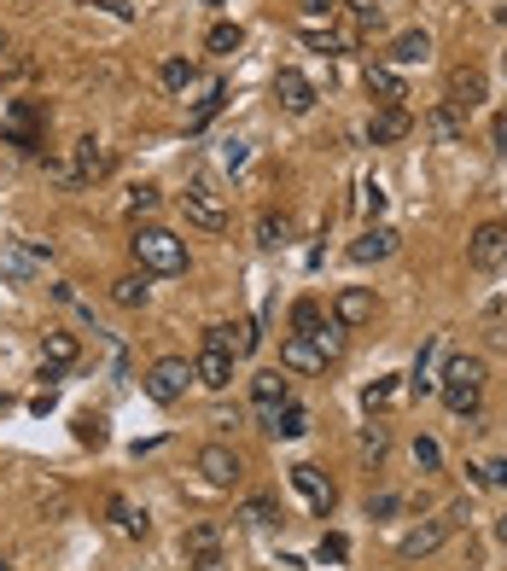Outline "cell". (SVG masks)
Instances as JSON below:
<instances>
[{"label":"cell","instance_id":"6da1fadb","mask_svg":"<svg viewBox=\"0 0 507 571\" xmlns=\"http://www.w3.org/2000/svg\"><path fill=\"white\" fill-rule=\"evenodd\" d=\"M438 397L449 403V414H467L473 420L478 408H484V362L478 356H455L438 379Z\"/></svg>","mask_w":507,"mask_h":571},{"label":"cell","instance_id":"7a4b0ae2","mask_svg":"<svg viewBox=\"0 0 507 571\" xmlns=\"http://www.w3.org/2000/svg\"><path fill=\"white\" fill-rule=\"evenodd\" d=\"M129 251H135V263L146 274H187V245L169 234V228H135Z\"/></svg>","mask_w":507,"mask_h":571},{"label":"cell","instance_id":"3957f363","mask_svg":"<svg viewBox=\"0 0 507 571\" xmlns=\"http://www.w3.org/2000/svg\"><path fill=\"white\" fill-rule=\"evenodd\" d=\"M181 204H187V222L204 228V234H222V228H228V204H222V193L210 187V175H193L187 193H181Z\"/></svg>","mask_w":507,"mask_h":571},{"label":"cell","instance_id":"277c9868","mask_svg":"<svg viewBox=\"0 0 507 571\" xmlns=\"http://www.w3.org/2000/svg\"><path fill=\"white\" fill-rule=\"evenodd\" d=\"M187 385H193V362H187V356H164V362H152V373H146V397L164 403V408L181 403Z\"/></svg>","mask_w":507,"mask_h":571},{"label":"cell","instance_id":"5b68a950","mask_svg":"<svg viewBox=\"0 0 507 571\" xmlns=\"http://www.w3.org/2000/svg\"><path fill=\"white\" fill-rule=\"evenodd\" d=\"M47 257H53V245H24V239H6V245H0V280H35Z\"/></svg>","mask_w":507,"mask_h":571},{"label":"cell","instance_id":"8992f818","mask_svg":"<svg viewBox=\"0 0 507 571\" xmlns=\"http://www.w3.org/2000/svg\"><path fill=\"white\" fill-rule=\"evenodd\" d=\"M467 263H473L478 274H496L507 263V228L502 222H484L473 239H467Z\"/></svg>","mask_w":507,"mask_h":571},{"label":"cell","instance_id":"52a82bcc","mask_svg":"<svg viewBox=\"0 0 507 571\" xmlns=\"http://www.w3.org/2000/svg\"><path fill=\"white\" fill-rule=\"evenodd\" d=\"M263 338H257V321H216V327H204V350H228V356H251Z\"/></svg>","mask_w":507,"mask_h":571},{"label":"cell","instance_id":"ba28073f","mask_svg":"<svg viewBox=\"0 0 507 571\" xmlns=\"http://www.w3.org/2000/svg\"><path fill=\"white\" fill-rule=\"evenodd\" d=\"M199 472H204V484H210V490H234L239 472H245V461H239L228 443H204V449H199Z\"/></svg>","mask_w":507,"mask_h":571},{"label":"cell","instance_id":"9c48e42d","mask_svg":"<svg viewBox=\"0 0 507 571\" xmlns=\"http://www.w3.org/2000/svg\"><path fill=\"white\" fill-rule=\"evenodd\" d=\"M251 403H257V420H263V426H269L274 414H280V408L292 403V379H286V373H257V379H251Z\"/></svg>","mask_w":507,"mask_h":571},{"label":"cell","instance_id":"30bf717a","mask_svg":"<svg viewBox=\"0 0 507 571\" xmlns=\"http://www.w3.org/2000/svg\"><path fill=\"white\" fill-rule=\"evenodd\" d=\"M484 100H490V88H484V70H478V65L449 70V100H443V105H455V111L467 117V111H473V105H484Z\"/></svg>","mask_w":507,"mask_h":571},{"label":"cell","instance_id":"8fae6325","mask_svg":"<svg viewBox=\"0 0 507 571\" xmlns=\"http://www.w3.org/2000/svg\"><path fill=\"white\" fill-rule=\"evenodd\" d=\"M70 169H76V181L88 187V181H100V175H111V146H100L94 135H82L76 146H70Z\"/></svg>","mask_w":507,"mask_h":571},{"label":"cell","instance_id":"7c38bea8","mask_svg":"<svg viewBox=\"0 0 507 571\" xmlns=\"http://www.w3.org/2000/svg\"><path fill=\"white\" fill-rule=\"evenodd\" d=\"M274 100L286 105V111H292V117H304L309 105H315V82H309L304 70H280V76H274Z\"/></svg>","mask_w":507,"mask_h":571},{"label":"cell","instance_id":"4fadbf2b","mask_svg":"<svg viewBox=\"0 0 507 571\" xmlns=\"http://www.w3.org/2000/svg\"><path fill=\"white\" fill-rule=\"evenodd\" d=\"M397 245H403V234H397V228L373 222V228H368L362 239H350V263H385V257H391Z\"/></svg>","mask_w":507,"mask_h":571},{"label":"cell","instance_id":"5bb4252c","mask_svg":"<svg viewBox=\"0 0 507 571\" xmlns=\"http://www.w3.org/2000/svg\"><path fill=\"white\" fill-rule=\"evenodd\" d=\"M403 135H414V117H408L403 105H379L368 123V140L373 146H391V140H403Z\"/></svg>","mask_w":507,"mask_h":571},{"label":"cell","instance_id":"9a60e30c","mask_svg":"<svg viewBox=\"0 0 507 571\" xmlns=\"http://www.w3.org/2000/svg\"><path fill=\"white\" fill-rule=\"evenodd\" d=\"M193 379H199L204 391H228V385H234V356H228V350H199Z\"/></svg>","mask_w":507,"mask_h":571},{"label":"cell","instance_id":"2e32d148","mask_svg":"<svg viewBox=\"0 0 507 571\" xmlns=\"http://www.w3.org/2000/svg\"><path fill=\"white\" fill-rule=\"evenodd\" d=\"M449 531H455V519H432V525H420V531H408L403 537V560H420V554H438L443 542H449Z\"/></svg>","mask_w":507,"mask_h":571},{"label":"cell","instance_id":"e0dca14e","mask_svg":"<svg viewBox=\"0 0 507 571\" xmlns=\"http://www.w3.org/2000/svg\"><path fill=\"white\" fill-rule=\"evenodd\" d=\"M426 135L438 140V146H461V140H467V117H461L455 105H432V111H426Z\"/></svg>","mask_w":507,"mask_h":571},{"label":"cell","instance_id":"ac0fdd59","mask_svg":"<svg viewBox=\"0 0 507 571\" xmlns=\"http://www.w3.org/2000/svg\"><path fill=\"white\" fill-rule=\"evenodd\" d=\"M6 140L24 146V152H35V146H41V111H35V105H12V111H6Z\"/></svg>","mask_w":507,"mask_h":571},{"label":"cell","instance_id":"d6986e66","mask_svg":"<svg viewBox=\"0 0 507 571\" xmlns=\"http://www.w3.org/2000/svg\"><path fill=\"white\" fill-rule=\"evenodd\" d=\"M333 315H338V327H368L373 321V292H362V286H344L333 303Z\"/></svg>","mask_w":507,"mask_h":571},{"label":"cell","instance_id":"ffe728a7","mask_svg":"<svg viewBox=\"0 0 507 571\" xmlns=\"http://www.w3.org/2000/svg\"><path fill=\"white\" fill-rule=\"evenodd\" d=\"M292 484H298V490H304V502L315 507V513H321V519H327V513H333V484H327V478H321V472H315V467H292Z\"/></svg>","mask_w":507,"mask_h":571},{"label":"cell","instance_id":"44dd1931","mask_svg":"<svg viewBox=\"0 0 507 571\" xmlns=\"http://www.w3.org/2000/svg\"><path fill=\"white\" fill-rule=\"evenodd\" d=\"M432 59V35L426 30H403L397 41H391V70L397 65H426Z\"/></svg>","mask_w":507,"mask_h":571},{"label":"cell","instance_id":"7402d4cb","mask_svg":"<svg viewBox=\"0 0 507 571\" xmlns=\"http://www.w3.org/2000/svg\"><path fill=\"white\" fill-rule=\"evenodd\" d=\"M368 94H373L379 105H403V100H408L403 76H397L391 65H368Z\"/></svg>","mask_w":507,"mask_h":571},{"label":"cell","instance_id":"603a6c76","mask_svg":"<svg viewBox=\"0 0 507 571\" xmlns=\"http://www.w3.org/2000/svg\"><path fill=\"white\" fill-rule=\"evenodd\" d=\"M280 368H292V373H321L327 362H321V350H315L309 338H286V344H280Z\"/></svg>","mask_w":507,"mask_h":571},{"label":"cell","instance_id":"cb8c5ba5","mask_svg":"<svg viewBox=\"0 0 507 571\" xmlns=\"http://www.w3.org/2000/svg\"><path fill=\"white\" fill-rule=\"evenodd\" d=\"M181 554L199 566V560H210V554H222V525H193L187 537H181Z\"/></svg>","mask_w":507,"mask_h":571},{"label":"cell","instance_id":"d4e9b609","mask_svg":"<svg viewBox=\"0 0 507 571\" xmlns=\"http://www.w3.org/2000/svg\"><path fill=\"white\" fill-rule=\"evenodd\" d=\"M146 298H152L146 269H140V274H123V280H111V303H123V309H146Z\"/></svg>","mask_w":507,"mask_h":571},{"label":"cell","instance_id":"484cf974","mask_svg":"<svg viewBox=\"0 0 507 571\" xmlns=\"http://www.w3.org/2000/svg\"><path fill=\"white\" fill-rule=\"evenodd\" d=\"M333 18H338V0H304V6H298V30L304 35L333 30Z\"/></svg>","mask_w":507,"mask_h":571},{"label":"cell","instance_id":"4316f807","mask_svg":"<svg viewBox=\"0 0 507 571\" xmlns=\"http://www.w3.org/2000/svg\"><path fill=\"white\" fill-rule=\"evenodd\" d=\"M158 82H164L169 94H187V88L199 82V65H193V59H164V70H158Z\"/></svg>","mask_w":507,"mask_h":571},{"label":"cell","instance_id":"83f0119b","mask_svg":"<svg viewBox=\"0 0 507 571\" xmlns=\"http://www.w3.org/2000/svg\"><path fill=\"white\" fill-rule=\"evenodd\" d=\"M286 234H292V222H286L280 210H263V216H257V245H263V251H280Z\"/></svg>","mask_w":507,"mask_h":571},{"label":"cell","instance_id":"f1b7e54d","mask_svg":"<svg viewBox=\"0 0 507 571\" xmlns=\"http://www.w3.org/2000/svg\"><path fill=\"white\" fill-rule=\"evenodd\" d=\"M327 327V315H321V303L304 298V303H292V338H315Z\"/></svg>","mask_w":507,"mask_h":571},{"label":"cell","instance_id":"f546056e","mask_svg":"<svg viewBox=\"0 0 507 571\" xmlns=\"http://www.w3.org/2000/svg\"><path fill=\"white\" fill-rule=\"evenodd\" d=\"M263 432H269V437H304V432H309V414H304L298 403H286V408L269 420V426H263Z\"/></svg>","mask_w":507,"mask_h":571},{"label":"cell","instance_id":"4dcf8cb0","mask_svg":"<svg viewBox=\"0 0 507 571\" xmlns=\"http://www.w3.org/2000/svg\"><path fill=\"white\" fill-rule=\"evenodd\" d=\"M222 100H228V88H222V82H210V88H204V100L193 105V117H187V129H193V135H199V129H210V117L222 111Z\"/></svg>","mask_w":507,"mask_h":571},{"label":"cell","instance_id":"1f68e13d","mask_svg":"<svg viewBox=\"0 0 507 571\" xmlns=\"http://www.w3.org/2000/svg\"><path fill=\"white\" fill-rule=\"evenodd\" d=\"M41 362H47V368H70V362H76V338L70 333H47L41 338Z\"/></svg>","mask_w":507,"mask_h":571},{"label":"cell","instance_id":"d6a6232c","mask_svg":"<svg viewBox=\"0 0 507 571\" xmlns=\"http://www.w3.org/2000/svg\"><path fill=\"white\" fill-rule=\"evenodd\" d=\"M438 338H432V344H426V350H420V362H414V391H420V397H426V391H438Z\"/></svg>","mask_w":507,"mask_h":571},{"label":"cell","instance_id":"836d02e7","mask_svg":"<svg viewBox=\"0 0 507 571\" xmlns=\"http://www.w3.org/2000/svg\"><path fill=\"white\" fill-rule=\"evenodd\" d=\"M344 333H350V327H338V321H327L321 333L309 338V344L321 350V362H338V356H344Z\"/></svg>","mask_w":507,"mask_h":571},{"label":"cell","instance_id":"e575fe53","mask_svg":"<svg viewBox=\"0 0 507 571\" xmlns=\"http://www.w3.org/2000/svg\"><path fill=\"white\" fill-rule=\"evenodd\" d=\"M204 47H210V53H239V47H245V30H239V24H216V30L204 35Z\"/></svg>","mask_w":507,"mask_h":571},{"label":"cell","instance_id":"d590c367","mask_svg":"<svg viewBox=\"0 0 507 571\" xmlns=\"http://www.w3.org/2000/svg\"><path fill=\"white\" fill-rule=\"evenodd\" d=\"M397 391H403L397 379H373L368 391H362V403H368V414H373V408H391V403H397Z\"/></svg>","mask_w":507,"mask_h":571},{"label":"cell","instance_id":"8d00e7d4","mask_svg":"<svg viewBox=\"0 0 507 571\" xmlns=\"http://www.w3.org/2000/svg\"><path fill=\"white\" fill-rule=\"evenodd\" d=\"M239 519H245V525H257V531H269V525H280V507H274V502H245Z\"/></svg>","mask_w":507,"mask_h":571},{"label":"cell","instance_id":"74e56055","mask_svg":"<svg viewBox=\"0 0 507 571\" xmlns=\"http://www.w3.org/2000/svg\"><path fill=\"white\" fill-rule=\"evenodd\" d=\"M344 554H350V542L338 537V531H327V537H321V548H315V560H321V566H338Z\"/></svg>","mask_w":507,"mask_h":571},{"label":"cell","instance_id":"f35d334b","mask_svg":"<svg viewBox=\"0 0 507 571\" xmlns=\"http://www.w3.org/2000/svg\"><path fill=\"white\" fill-rule=\"evenodd\" d=\"M216 158H222V169H245V158H251V146H245L239 135H228V140H222V152H216Z\"/></svg>","mask_w":507,"mask_h":571},{"label":"cell","instance_id":"ab89813d","mask_svg":"<svg viewBox=\"0 0 507 571\" xmlns=\"http://www.w3.org/2000/svg\"><path fill=\"white\" fill-rule=\"evenodd\" d=\"M111 513H117V525H123L129 537H146V513H135L129 502H111Z\"/></svg>","mask_w":507,"mask_h":571},{"label":"cell","instance_id":"60d3db41","mask_svg":"<svg viewBox=\"0 0 507 571\" xmlns=\"http://www.w3.org/2000/svg\"><path fill=\"white\" fill-rule=\"evenodd\" d=\"M76 437L82 443H105V420L100 414H76Z\"/></svg>","mask_w":507,"mask_h":571},{"label":"cell","instance_id":"b9f144b4","mask_svg":"<svg viewBox=\"0 0 507 571\" xmlns=\"http://www.w3.org/2000/svg\"><path fill=\"white\" fill-rule=\"evenodd\" d=\"M158 210V187H135L129 193V216H152Z\"/></svg>","mask_w":507,"mask_h":571},{"label":"cell","instance_id":"7bdbcfd3","mask_svg":"<svg viewBox=\"0 0 507 571\" xmlns=\"http://www.w3.org/2000/svg\"><path fill=\"white\" fill-rule=\"evenodd\" d=\"M385 449H391V437H385V426H368V432H362V455H368V461H379Z\"/></svg>","mask_w":507,"mask_h":571},{"label":"cell","instance_id":"ee69618b","mask_svg":"<svg viewBox=\"0 0 507 571\" xmlns=\"http://www.w3.org/2000/svg\"><path fill=\"white\" fill-rule=\"evenodd\" d=\"M414 461H420V467H426V472H438L443 449H438V443H432V437H414Z\"/></svg>","mask_w":507,"mask_h":571},{"label":"cell","instance_id":"f6af8a7d","mask_svg":"<svg viewBox=\"0 0 507 571\" xmlns=\"http://www.w3.org/2000/svg\"><path fill=\"white\" fill-rule=\"evenodd\" d=\"M473 472H478V484H490V490L507 484V461H484V467H473Z\"/></svg>","mask_w":507,"mask_h":571},{"label":"cell","instance_id":"bcb514c9","mask_svg":"<svg viewBox=\"0 0 507 571\" xmlns=\"http://www.w3.org/2000/svg\"><path fill=\"white\" fill-rule=\"evenodd\" d=\"M350 18H356L362 30H373V24H379V6H373V0H350Z\"/></svg>","mask_w":507,"mask_h":571},{"label":"cell","instance_id":"7dc6e473","mask_svg":"<svg viewBox=\"0 0 507 571\" xmlns=\"http://www.w3.org/2000/svg\"><path fill=\"white\" fill-rule=\"evenodd\" d=\"M362 204H368V216H379V210H385V187L368 181V187H362Z\"/></svg>","mask_w":507,"mask_h":571},{"label":"cell","instance_id":"c3c4849f","mask_svg":"<svg viewBox=\"0 0 507 571\" xmlns=\"http://www.w3.org/2000/svg\"><path fill=\"white\" fill-rule=\"evenodd\" d=\"M82 6H105V12H117V18H129V12H135L129 0H82Z\"/></svg>","mask_w":507,"mask_h":571},{"label":"cell","instance_id":"681fc988","mask_svg":"<svg viewBox=\"0 0 507 571\" xmlns=\"http://www.w3.org/2000/svg\"><path fill=\"white\" fill-rule=\"evenodd\" d=\"M391 507H397V496H373V502H368V519H385Z\"/></svg>","mask_w":507,"mask_h":571},{"label":"cell","instance_id":"f907efd6","mask_svg":"<svg viewBox=\"0 0 507 571\" xmlns=\"http://www.w3.org/2000/svg\"><path fill=\"white\" fill-rule=\"evenodd\" d=\"M199 571H234V566H228V554H210V560H199Z\"/></svg>","mask_w":507,"mask_h":571},{"label":"cell","instance_id":"816d5d0a","mask_svg":"<svg viewBox=\"0 0 507 571\" xmlns=\"http://www.w3.org/2000/svg\"><path fill=\"white\" fill-rule=\"evenodd\" d=\"M496 537H502V542H507V513H502V519H496Z\"/></svg>","mask_w":507,"mask_h":571},{"label":"cell","instance_id":"f5cc1de1","mask_svg":"<svg viewBox=\"0 0 507 571\" xmlns=\"http://www.w3.org/2000/svg\"><path fill=\"white\" fill-rule=\"evenodd\" d=\"M496 24H507V0H502V6H496Z\"/></svg>","mask_w":507,"mask_h":571},{"label":"cell","instance_id":"db71d44e","mask_svg":"<svg viewBox=\"0 0 507 571\" xmlns=\"http://www.w3.org/2000/svg\"><path fill=\"white\" fill-rule=\"evenodd\" d=\"M204 6H222V0H204Z\"/></svg>","mask_w":507,"mask_h":571},{"label":"cell","instance_id":"11a10c76","mask_svg":"<svg viewBox=\"0 0 507 571\" xmlns=\"http://www.w3.org/2000/svg\"><path fill=\"white\" fill-rule=\"evenodd\" d=\"M0 571H12V566H6V560H0Z\"/></svg>","mask_w":507,"mask_h":571},{"label":"cell","instance_id":"9f6ffc18","mask_svg":"<svg viewBox=\"0 0 507 571\" xmlns=\"http://www.w3.org/2000/svg\"><path fill=\"white\" fill-rule=\"evenodd\" d=\"M0 408H6V397H0Z\"/></svg>","mask_w":507,"mask_h":571},{"label":"cell","instance_id":"6f0895ef","mask_svg":"<svg viewBox=\"0 0 507 571\" xmlns=\"http://www.w3.org/2000/svg\"><path fill=\"white\" fill-rule=\"evenodd\" d=\"M373 6H379V0H373Z\"/></svg>","mask_w":507,"mask_h":571}]
</instances>
